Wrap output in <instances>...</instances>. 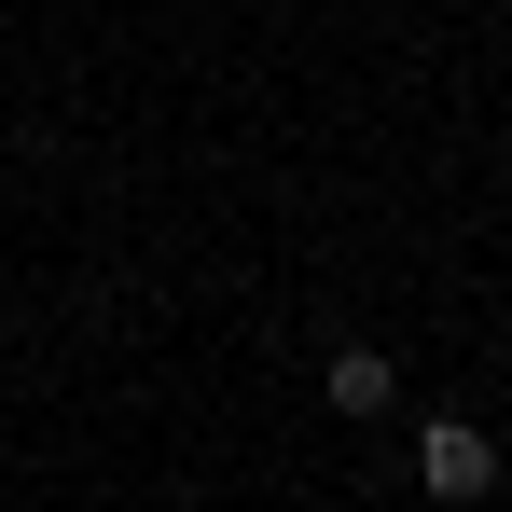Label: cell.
<instances>
[{
    "label": "cell",
    "mask_w": 512,
    "mask_h": 512,
    "mask_svg": "<svg viewBox=\"0 0 512 512\" xmlns=\"http://www.w3.org/2000/svg\"><path fill=\"white\" fill-rule=\"evenodd\" d=\"M416 485L429 499H485V485H499V443H485L471 416H429L416 429Z\"/></svg>",
    "instance_id": "obj_1"
},
{
    "label": "cell",
    "mask_w": 512,
    "mask_h": 512,
    "mask_svg": "<svg viewBox=\"0 0 512 512\" xmlns=\"http://www.w3.org/2000/svg\"><path fill=\"white\" fill-rule=\"evenodd\" d=\"M388 388H402V374H388L374 346H346V360H333V416H388Z\"/></svg>",
    "instance_id": "obj_2"
}]
</instances>
